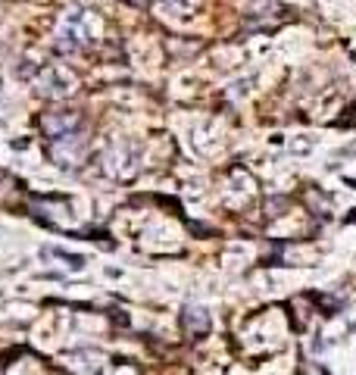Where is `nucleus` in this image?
<instances>
[{
    "label": "nucleus",
    "mask_w": 356,
    "mask_h": 375,
    "mask_svg": "<svg viewBox=\"0 0 356 375\" xmlns=\"http://www.w3.org/2000/svg\"><path fill=\"white\" fill-rule=\"evenodd\" d=\"M128 3H138V6H147V3H153V0H128Z\"/></svg>",
    "instance_id": "f257e3e1"
}]
</instances>
